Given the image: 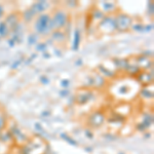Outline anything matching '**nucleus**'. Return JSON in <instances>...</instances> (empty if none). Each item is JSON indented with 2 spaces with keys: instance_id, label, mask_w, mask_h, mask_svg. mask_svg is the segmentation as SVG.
Wrapping results in <instances>:
<instances>
[{
  "instance_id": "1a4fd4ad",
  "label": "nucleus",
  "mask_w": 154,
  "mask_h": 154,
  "mask_svg": "<svg viewBox=\"0 0 154 154\" xmlns=\"http://www.w3.org/2000/svg\"><path fill=\"white\" fill-rule=\"evenodd\" d=\"M8 31H9V28L6 26L5 24H4V23L0 24V35H1V36H5V35H7Z\"/></svg>"
},
{
  "instance_id": "20e7f679",
  "label": "nucleus",
  "mask_w": 154,
  "mask_h": 154,
  "mask_svg": "<svg viewBox=\"0 0 154 154\" xmlns=\"http://www.w3.org/2000/svg\"><path fill=\"white\" fill-rule=\"evenodd\" d=\"M51 17V23H53L54 31L65 27L67 21H68V14L65 11H63V9H57V11H54L53 16Z\"/></svg>"
},
{
  "instance_id": "39448f33",
  "label": "nucleus",
  "mask_w": 154,
  "mask_h": 154,
  "mask_svg": "<svg viewBox=\"0 0 154 154\" xmlns=\"http://www.w3.org/2000/svg\"><path fill=\"white\" fill-rule=\"evenodd\" d=\"M135 63L142 71H148L150 68H152V60L149 57L144 56V54H140V56L136 57Z\"/></svg>"
},
{
  "instance_id": "7ed1b4c3",
  "label": "nucleus",
  "mask_w": 154,
  "mask_h": 154,
  "mask_svg": "<svg viewBox=\"0 0 154 154\" xmlns=\"http://www.w3.org/2000/svg\"><path fill=\"white\" fill-rule=\"evenodd\" d=\"M134 24V18L125 12L117 11L115 12V27L116 32L125 33V32H130L131 26Z\"/></svg>"
},
{
  "instance_id": "0eeeda50",
  "label": "nucleus",
  "mask_w": 154,
  "mask_h": 154,
  "mask_svg": "<svg viewBox=\"0 0 154 154\" xmlns=\"http://www.w3.org/2000/svg\"><path fill=\"white\" fill-rule=\"evenodd\" d=\"M91 96H93V93H91L89 89L81 88L77 91L76 102L79 104V105H83V104H86L88 102L91 101Z\"/></svg>"
},
{
  "instance_id": "f03ea898",
  "label": "nucleus",
  "mask_w": 154,
  "mask_h": 154,
  "mask_svg": "<svg viewBox=\"0 0 154 154\" xmlns=\"http://www.w3.org/2000/svg\"><path fill=\"white\" fill-rule=\"evenodd\" d=\"M97 31L101 35H111L116 32L115 27V12L110 14H105L103 19L98 23Z\"/></svg>"
},
{
  "instance_id": "f257e3e1",
  "label": "nucleus",
  "mask_w": 154,
  "mask_h": 154,
  "mask_svg": "<svg viewBox=\"0 0 154 154\" xmlns=\"http://www.w3.org/2000/svg\"><path fill=\"white\" fill-rule=\"evenodd\" d=\"M34 30L36 33L41 34V35H46L51 32H54L53 23H51V17L48 14H39L37 18L34 20Z\"/></svg>"
},
{
  "instance_id": "9d476101",
  "label": "nucleus",
  "mask_w": 154,
  "mask_h": 154,
  "mask_svg": "<svg viewBox=\"0 0 154 154\" xmlns=\"http://www.w3.org/2000/svg\"><path fill=\"white\" fill-rule=\"evenodd\" d=\"M3 16V8H2V6H0V17Z\"/></svg>"
},
{
  "instance_id": "6e6552de",
  "label": "nucleus",
  "mask_w": 154,
  "mask_h": 154,
  "mask_svg": "<svg viewBox=\"0 0 154 154\" xmlns=\"http://www.w3.org/2000/svg\"><path fill=\"white\" fill-rule=\"evenodd\" d=\"M49 6V3L46 1H39V2H36L35 4L33 5V7H32V11L34 12V14H41V12H43L44 11H46V9L48 8Z\"/></svg>"
},
{
  "instance_id": "423d86ee",
  "label": "nucleus",
  "mask_w": 154,
  "mask_h": 154,
  "mask_svg": "<svg viewBox=\"0 0 154 154\" xmlns=\"http://www.w3.org/2000/svg\"><path fill=\"white\" fill-rule=\"evenodd\" d=\"M137 80L139 81L141 84H142L143 88H146V86H149L151 84L152 85L153 82V75L152 73L148 71H142L141 70L138 73V75H136Z\"/></svg>"
}]
</instances>
